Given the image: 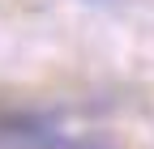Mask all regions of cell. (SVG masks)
Returning a JSON list of instances; mask_svg holds the SVG:
<instances>
[{"label":"cell","instance_id":"obj_1","mask_svg":"<svg viewBox=\"0 0 154 149\" xmlns=\"http://www.w3.org/2000/svg\"><path fill=\"white\" fill-rule=\"evenodd\" d=\"M0 149H99L82 136H69L60 128H51L43 119H30V115H17L0 124Z\"/></svg>","mask_w":154,"mask_h":149}]
</instances>
